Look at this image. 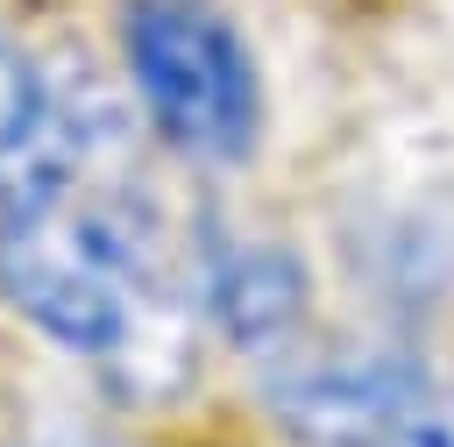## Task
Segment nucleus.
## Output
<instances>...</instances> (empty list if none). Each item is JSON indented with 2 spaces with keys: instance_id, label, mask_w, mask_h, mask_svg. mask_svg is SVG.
I'll use <instances>...</instances> for the list:
<instances>
[{
  "instance_id": "7",
  "label": "nucleus",
  "mask_w": 454,
  "mask_h": 447,
  "mask_svg": "<svg viewBox=\"0 0 454 447\" xmlns=\"http://www.w3.org/2000/svg\"><path fill=\"white\" fill-rule=\"evenodd\" d=\"M43 447H92V440H43Z\"/></svg>"
},
{
  "instance_id": "2",
  "label": "nucleus",
  "mask_w": 454,
  "mask_h": 447,
  "mask_svg": "<svg viewBox=\"0 0 454 447\" xmlns=\"http://www.w3.org/2000/svg\"><path fill=\"white\" fill-rule=\"evenodd\" d=\"M121 64L149 128L192 163H241L262 135V78L220 0H121Z\"/></svg>"
},
{
  "instance_id": "1",
  "label": "nucleus",
  "mask_w": 454,
  "mask_h": 447,
  "mask_svg": "<svg viewBox=\"0 0 454 447\" xmlns=\"http://www.w3.org/2000/svg\"><path fill=\"white\" fill-rule=\"evenodd\" d=\"M85 121L50 128V142L0 192V298L57 348L135 376V397L184 383L170 362H192L184 319L149 305L142 227L114 199H85Z\"/></svg>"
},
{
  "instance_id": "4",
  "label": "nucleus",
  "mask_w": 454,
  "mask_h": 447,
  "mask_svg": "<svg viewBox=\"0 0 454 447\" xmlns=\"http://www.w3.org/2000/svg\"><path fill=\"white\" fill-rule=\"evenodd\" d=\"M199 277H206V312H213V326H220L227 348H241V355L291 348V333L305 326L312 277H305L298 248H284V241L213 234Z\"/></svg>"
},
{
  "instance_id": "6",
  "label": "nucleus",
  "mask_w": 454,
  "mask_h": 447,
  "mask_svg": "<svg viewBox=\"0 0 454 447\" xmlns=\"http://www.w3.org/2000/svg\"><path fill=\"white\" fill-rule=\"evenodd\" d=\"M390 447H454V426H447V419L426 404V412H419V419H411V426H404Z\"/></svg>"
},
{
  "instance_id": "3",
  "label": "nucleus",
  "mask_w": 454,
  "mask_h": 447,
  "mask_svg": "<svg viewBox=\"0 0 454 447\" xmlns=\"http://www.w3.org/2000/svg\"><path fill=\"white\" fill-rule=\"evenodd\" d=\"M426 404L433 390L404 355H340L270 376V419L298 447H390Z\"/></svg>"
},
{
  "instance_id": "5",
  "label": "nucleus",
  "mask_w": 454,
  "mask_h": 447,
  "mask_svg": "<svg viewBox=\"0 0 454 447\" xmlns=\"http://www.w3.org/2000/svg\"><path fill=\"white\" fill-rule=\"evenodd\" d=\"M57 114H64V106H57V85L43 78V64H35L21 43L0 35V170H7V177L50 142Z\"/></svg>"
}]
</instances>
